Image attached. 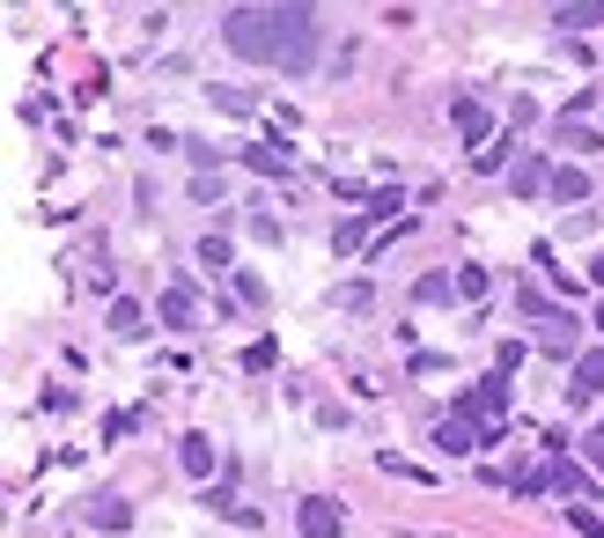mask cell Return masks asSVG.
Segmentation results:
<instances>
[{
  "mask_svg": "<svg viewBox=\"0 0 604 538\" xmlns=\"http://www.w3.org/2000/svg\"><path fill=\"white\" fill-rule=\"evenodd\" d=\"M295 524H303V538H339L347 531V509L325 502V494H303V502H295Z\"/></svg>",
  "mask_w": 604,
  "mask_h": 538,
  "instance_id": "cell-3",
  "label": "cell"
},
{
  "mask_svg": "<svg viewBox=\"0 0 604 538\" xmlns=\"http://www.w3.org/2000/svg\"><path fill=\"white\" fill-rule=\"evenodd\" d=\"M229 259H237L229 237H199V266H207V273H229Z\"/></svg>",
  "mask_w": 604,
  "mask_h": 538,
  "instance_id": "cell-19",
  "label": "cell"
},
{
  "mask_svg": "<svg viewBox=\"0 0 604 538\" xmlns=\"http://www.w3.org/2000/svg\"><path fill=\"white\" fill-rule=\"evenodd\" d=\"M81 516H89V531H103V538H111V531H125V524H133V509H125V494H97V502H89V509H81Z\"/></svg>",
  "mask_w": 604,
  "mask_h": 538,
  "instance_id": "cell-8",
  "label": "cell"
},
{
  "mask_svg": "<svg viewBox=\"0 0 604 538\" xmlns=\"http://www.w3.org/2000/svg\"><path fill=\"white\" fill-rule=\"evenodd\" d=\"M553 141H560V147H575V155H597L604 133H597L590 119H568V111H560V119H553Z\"/></svg>",
  "mask_w": 604,
  "mask_h": 538,
  "instance_id": "cell-9",
  "label": "cell"
},
{
  "mask_svg": "<svg viewBox=\"0 0 604 538\" xmlns=\"http://www.w3.org/2000/svg\"><path fill=\"white\" fill-rule=\"evenodd\" d=\"M243 163H251L259 177H281V171H288V141H259V147H243Z\"/></svg>",
  "mask_w": 604,
  "mask_h": 538,
  "instance_id": "cell-13",
  "label": "cell"
},
{
  "mask_svg": "<svg viewBox=\"0 0 604 538\" xmlns=\"http://www.w3.org/2000/svg\"><path fill=\"white\" fill-rule=\"evenodd\" d=\"M546 487H553V494H568V502H582V494H590V472H582V465H568V458H546Z\"/></svg>",
  "mask_w": 604,
  "mask_h": 538,
  "instance_id": "cell-10",
  "label": "cell"
},
{
  "mask_svg": "<svg viewBox=\"0 0 604 538\" xmlns=\"http://www.w3.org/2000/svg\"><path fill=\"white\" fill-rule=\"evenodd\" d=\"M597 332H604V310H597Z\"/></svg>",
  "mask_w": 604,
  "mask_h": 538,
  "instance_id": "cell-28",
  "label": "cell"
},
{
  "mask_svg": "<svg viewBox=\"0 0 604 538\" xmlns=\"http://www.w3.org/2000/svg\"><path fill=\"white\" fill-rule=\"evenodd\" d=\"M546 193H553L560 207H582V199H590V177H582L575 163H553V185H546Z\"/></svg>",
  "mask_w": 604,
  "mask_h": 538,
  "instance_id": "cell-11",
  "label": "cell"
},
{
  "mask_svg": "<svg viewBox=\"0 0 604 538\" xmlns=\"http://www.w3.org/2000/svg\"><path fill=\"white\" fill-rule=\"evenodd\" d=\"M472 171H486V177H494V171H516V147H508V141L480 147V155H472Z\"/></svg>",
  "mask_w": 604,
  "mask_h": 538,
  "instance_id": "cell-17",
  "label": "cell"
},
{
  "mask_svg": "<svg viewBox=\"0 0 604 538\" xmlns=\"http://www.w3.org/2000/svg\"><path fill=\"white\" fill-rule=\"evenodd\" d=\"M215 103H221V111H229V119H251V111H259V103L243 97V89H215Z\"/></svg>",
  "mask_w": 604,
  "mask_h": 538,
  "instance_id": "cell-23",
  "label": "cell"
},
{
  "mask_svg": "<svg viewBox=\"0 0 604 538\" xmlns=\"http://www.w3.org/2000/svg\"><path fill=\"white\" fill-rule=\"evenodd\" d=\"M553 23L560 30H590V23H604V8H590V0H582V8H553Z\"/></svg>",
  "mask_w": 604,
  "mask_h": 538,
  "instance_id": "cell-20",
  "label": "cell"
},
{
  "mask_svg": "<svg viewBox=\"0 0 604 538\" xmlns=\"http://www.w3.org/2000/svg\"><path fill=\"white\" fill-rule=\"evenodd\" d=\"M221 45L243 67H281V74H317V15L310 8H229Z\"/></svg>",
  "mask_w": 604,
  "mask_h": 538,
  "instance_id": "cell-1",
  "label": "cell"
},
{
  "mask_svg": "<svg viewBox=\"0 0 604 538\" xmlns=\"http://www.w3.org/2000/svg\"><path fill=\"white\" fill-rule=\"evenodd\" d=\"M177 465L193 472V480H207V472H215V442H207V436H199V428H193V436L177 442Z\"/></svg>",
  "mask_w": 604,
  "mask_h": 538,
  "instance_id": "cell-12",
  "label": "cell"
},
{
  "mask_svg": "<svg viewBox=\"0 0 604 538\" xmlns=\"http://www.w3.org/2000/svg\"><path fill=\"white\" fill-rule=\"evenodd\" d=\"M486 288H494V281H486V273L480 266H458V295H464V303H480V295Z\"/></svg>",
  "mask_w": 604,
  "mask_h": 538,
  "instance_id": "cell-22",
  "label": "cell"
},
{
  "mask_svg": "<svg viewBox=\"0 0 604 538\" xmlns=\"http://www.w3.org/2000/svg\"><path fill=\"white\" fill-rule=\"evenodd\" d=\"M155 310H163V325H199V295L193 288H169Z\"/></svg>",
  "mask_w": 604,
  "mask_h": 538,
  "instance_id": "cell-14",
  "label": "cell"
},
{
  "mask_svg": "<svg viewBox=\"0 0 604 538\" xmlns=\"http://www.w3.org/2000/svg\"><path fill=\"white\" fill-rule=\"evenodd\" d=\"M508 487H516V494H546V458H538V465H524Z\"/></svg>",
  "mask_w": 604,
  "mask_h": 538,
  "instance_id": "cell-24",
  "label": "cell"
},
{
  "mask_svg": "<svg viewBox=\"0 0 604 538\" xmlns=\"http://www.w3.org/2000/svg\"><path fill=\"white\" fill-rule=\"evenodd\" d=\"M450 119H458V133H464V147H472V155H480V147H494V111H486V103L458 97V103H450Z\"/></svg>",
  "mask_w": 604,
  "mask_h": 538,
  "instance_id": "cell-5",
  "label": "cell"
},
{
  "mask_svg": "<svg viewBox=\"0 0 604 538\" xmlns=\"http://www.w3.org/2000/svg\"><path fill=\"white\" fill-rule=\"evenodd\" d=\"M590 281H597V288H604V251H597V259H590Z\"/></svg>",
  "mask_w": 604,
  "mask_h": 538,
  "instance_id": "cell-27",
  "label": "cell"
},
{
  "mask_svg": "<svg viewBox=\"0 0 604 538\" xmlns=\"http://www.w3.org/2000/svg\"><path fill=\"white\" fill-rule=\"evenodd\" d=\"M37 406H45V414H67L74 392H67V384H45V392H37Z\"/></svg>",
  "mask_w": 604,
  "mask_h": 538,
  "instance_id": "cell-25",
  "label": "cell"
},
{
  "mask_svg": "<svg viewBox=\"0 0 604 538\" xmlns=\"http://www.w3.org/2000/svg\"><path fill=\"white\" fill-rule=\"evenodd\" d=\"M369 237H384V229H376V215H362V221H339V229H332V251H362Z\"/></svg>",
  "mask_w": 604,
  "mask_h": 538,
  "instance_id": "cell-15",
  "label": "cell"
},
{
  "mask_svg": "<svg viewBox=\"0 0 604 538\" xmlns=\"http://www.w3.org/2000/svg\"><path fill=\"white\" fill-rule=\"evenodd\" d=\"M553 185V163H538V155H516V171H508V193L516 199H538Z\"/></svg>",
  "mask_w": 604,
  "mask_h": 538,
  "instance_id": "cell-7",
  "label": "cell"
},
{
  "mask_svg": "<svg viewBox=\"0 0 604 538\" xmlns=\"http://www.w3.org/2000/svg\"><path fill=\"white\" fill-rule=\"evenodd\" d=\"M582 450H590V458H597V465H604V420H597V428H590V442H582Z\"/></svg>",
  "mask_w": 604,
  "mask_h": 538,
  "instance_id": "cell-26",
  "label": "cell"
},
{
  "mask_svg": "<svg viewBox=\"0 0 604 538\" xmlns=\"http://www.w3.org/2000/svg\"><path fill=\"white\" fill-rule=\"evenodd\" d=\"M486 442H494V436H486V428H472V420H458V414L436 420V450H450V458H472V450H486Z\"/></svg>",
  "mask_w": 604,
  "mask_h": 538,
  "instance_id": "cell-6",
  "label": "cell"
},
{
  "mask_svg": "<svg viewBox=\"0 0 604 538\" xmlns=\"http://www.w3.org/2000/svg\"><path fill=\"white\" fill-rule=\"evenodd\" d=\"M450 295H458V281H450V273H420L413 303H450Z\"/></svg>",
  "mask_w": 604,
  "mask_h": 538,
  "instance_id": "cell-18",
  "label": "cell"
},
{
  "mask_svg": "<svg viewBox=\"0 0 604 538\" xmlns=\"http://www.w3.org/2000/svg\"><path fill=\"white\" fill-rule=\"evenodd\" d=\"M450 414L472 420V428H486V436H502V420H508V376H502V369H494V376H480L472 392L450 398Z\"/></svg>",
  "mask_w": 604,
  "mask_h": 538,
  "instance_id": "cell-2",
  "label": "cell"
},
{
  "mask_svg": "<svg viewBox=\"0 0 604 538\" xmlns=\"http://www.w3.org/2000/svg\"><path fill=\"white\" fill-rule=\"evenodd\" d=\"M590 398H604V347L575 354V369H568V406H590Z\"/></svg>",
  "mask_w": 604,
  "mask_h": 538,
  "instance_id": "cell-4",
  "label": "cell"
},
{
  "mask_svg": "<svg viewBox=\"0 0 604 538\" xmlns=\"http://www.w3.org/2000/svg\"><path fill=\"white\" fill-rule=\"evenodd\" d=\"M568 524H575L582 538H604V516L590 509V502H568Z\"/></svg>",
  "mask_w": 604,
  "mask_h": 538,
  "instance_id": "cell-21",
  "label": "cell"
},
{
  "mask_svg": "<svg viewBox=\"0 0 604 538\" xmlns=\"http://www.w3.org/2000/svg\"><path fill=\"white\" fill-rule=\"evenodd\" d=\"M111 332H119V340H133V332H141V303H133V295H119V303H111Z\"/></svg>",
  "mask_w": 604,
  "mask_h": 538,
  "instance_id": "cell-16",
  "label": "cell"
}]
</instances>
